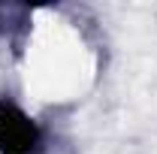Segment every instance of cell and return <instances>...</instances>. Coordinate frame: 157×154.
Returning <instances> with one entry per match:
<instances>
[{"mask_svg": "<svg viewBox=\"0 0 157 154\" xmlns=\"http://www.w3.org/2000/svg\"><path fill=\"white\" fill-rule=\"evenodd\" d=\"M39 127L36 121L12 103H0V154H36Z\"/></svg>", "mask_w": 157, "mask_h": 154, "instance_id": "6da1fadb", "label": "cell"}]
</instances>
